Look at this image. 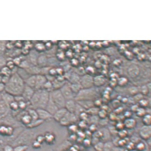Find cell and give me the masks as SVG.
Returning <instances> with one entry per match:
<instances>
[{
    "label": "cell",
    "instance_id": "6",
    "mask_svg": "<svg viewBox=\"0 0 151 151\" xmlns=\"http://www.w3.org/2000/svg\"><path fill=\"white\" fill-rule=\"evenodd\" d=\"M77 117L74 113H70L67 112L65 115L62 118L59 123L63 126H67L77 120Z\"/></svg>",
    "mask_w": 151,
    "mask_h": 151
},
{
    "label": "cell",
    "instance_id": "4",
    "mask_svg": "<svg viewBox=\"0 0 151 151\" xmlns=\"http://www.w3.org/2000/svg\"><path fill=\"white\" fill-rule=\"evenodd\" d=\"M50 95V92L44 89H42L39 101L38 102L37 108L45 109L47 104L49 101Z\"/></svg>",
    "mask_w": 151,
    "mask_h": 151
},
{
    "label": "cell",
    "instance_id": "32",
    "mask_svg": "<svg viewBox=\"0 0 151 151\" xmlns=\"http://www.w3.org/2000/svg\"><path fill=\"white\" fill-rule=\"evenodd\" d=\"M9 107L12 110L14 111H16L19 109V105L18 103L16 101H14L13 102H11L9 105Z\"/></svg>",
    "mask_w": 151,
    "mask_h": 151
},
{
    "label": "cell",
    "instance_id": "26",
    "mask_svg": "<svg viewBox=\"0 0 151 151\" xmlns=\"http://www.w3.org/2000/svg\"><path fill=\"white\" fill-rule=\"evenodd\" d=\"M8 106L4 101L0 100V115L4 114L7 112Z\"/></svg>",
    "mask_w": 151,
    "mask_h": 151
},
{
    "label": "cell",
    "instance_id": "1",
    "mask_svg": "<svg viewBox=\"0 0 151 151\" xmlns=\"http://www.w3.org/2000/svg\"><path fill=\"white\" fill-rule=\"evenodd\" d=\"M25 85L24 79L15 73L10 76L9 80L5 85V91L14 96L21 95Z\"/></svg>",
    "mask_w": 151,
    "mask_h": 151
},
{
    "label": "cell",
    "instance_id": "3",
    "mask_svg": "<svg viewBox=\"0 0 151 151\" xmlns=\"http://www.w3.org/2000/svg\"><path fill=\"white\" fill-rule=\"evenodd\" d=\"M95 92L91 89H81L75 95L74 99L76 101L92 100L95 97Z\"/></svg>",
    "mask_w": 151,
    "mask_h": 151
},
{
    "label": "cell",
    "instance_id": "22",
    "mask_svg": "<svg viewBox=\"0 0 151 151\" xmlns=\"http://www.w3.org/2000/svg\"><path fill=\"white\" fill-rule=\"evenodd\" d=\"M136 120L134 119L127 118L124 122V126L128 129H132L135 127Z\"/></svg>",
    "mask_w": 151,
    "mask_h": 151
},
{
    "label": "cell",
    "instance_id": "30",
    "mask_svg": "<svg viewBox=\"0 0 151 151\" xmlns=\"http://www.w3.org/2000/svg\"><path fill=\"white\" fill-rule=\"evenodd\" d=\"M99 110L97 107H95V106L93 108H90V109L87 110V113L89 114H91L92 116L96 115V114H98Z\"/></svg>",
    "mask_w": 151,
    "mask_h": 151
},
{
    "label": "cell",
    "instance_id": "25",
    "mask_svg": "<svg viewBox=\"0 0 151 151\" xmlns=\"http://www.w3.org/2000/svg\"><path fill=\"white\" fill-rule=\"evenodd\" d=\"M71 89L75 94V95L76 94L79 93V92L82 89V86L79 83H74L71 85Z\"/></svg>",
    "mask_w": 151,
    "mask_h": 151
},
{
    "label": "cell",
    "instance_id": "17",
    "mask_svg": "<svg viewBox=\"0 0 151 151\" xmlns=\"http://www.w3.org/2000/svg\"><path fill=\"white\" fill-rule=\"evenodd\" d=\"M1 96L2 100L4 101L8 105V107L11 102L15 101L14 95L7 93L6 91L5 93H3L1 94Z\"/></svg>",
    "mask_w": 151,
    "mask_h": 151
},
{
    "label": "cell",
    "instance_id": "14",
    "mask_svg": "<svg viewBox=\"0 0 151 151\" xmlns=\"http://www.w3.org/2000/svg\"><path fill=\"white\" fill-rule=\"evenodd\" d=\"M38 51L35 50L30 51L29 54L28 61L33 65H37V61L39 56Z\"/></svg>",
    "mask_w": 151,
    "mask_h": 151
},
{
    "label": "cell",
    "instance_id": "21",
    "mask_svg": "<svg viewBox=\"0 0 151 151\" xmlns=\"http://www.w3.org/2000/svg\"><path fill=\"white\" fill-rule=\"evenodd\" d=\"M13 129L11 127L1 126L0 127V134L2 135H11L13 134Z\"/></svg>",
    "mask_w": 151,
    "mask_h": 151
},
{
    "label": "cell",
    "instance_id": "42",
    "mask_svg": "<svg viewBox=\"0 0 151 151\" xmlns=\"http://www.w3.org/2000/svg\"><path fill=\"white\" fill-rule=\"evenodd\" d=\"M2 77H3V76H2V75H0V83H1V82H2Z\"/></svg>",
    "mask_w": 151,
    "mask_h": 151
},
{
    "label": "cell",
    "instance_id": "15",
    "mask_svg": "<svg viewBox=\"0 0 151 151\" xmlns=\"http://www.w3.org/2000/svg\"><path fill=\"white\" fill-rule=\"evenodd\" d=\"M67 112V110H66L65 108H59L55 113V114L53 115V118L55 121L59 122L62 118L65 115Z\"/></svg>",
    "mask_w": 151,
    "mask_h": 151
},
{
    "label": "cell",
    "instance_id": "39",
    "mask_svg": "<svg viewBox=\"0 0 151 151\" xmlns=\"http://www.w3.org/2000/svg\"><path fill=\"white\" fill-rule=\"evenodd\" d=\"M5 89V84L2 82L0 83V93H2Z\"/></svg>",
    "mask_w": 151,
    "mask_h": 151
},
{
    "label": "cell",
    "instance_id": "34",
    "mask_svg": "<svg viewBox=\"0 0 151 151\" xmlns=\"http://www.w3.org/2000/svg\"><path fill=\"white\" fill-rule=\"evenodd\" d=\"M18 103L19 109L23 110H25L26 108H27V102H26V101L23 100V101H21V102H18Z\"/></svg>",
    "mask_w": 151,
    "mask_h": 151
},
{
    "label": "cell",
    "instance_id": "10",
    "mask_svg": "<svg viewBox=\"0 0 151 151\" xmlns=\"http://www.w3.org/2000/svg\"><path fill=\"white\" fill-rule=\"evenodd\" d=\"M48 81L45 75L38 74L36 75V80L35 90H39L43 89L44 85Z\"/></svg>",
    "mask_w": 151,
    "mask_h": 151
},
{
    "label": "cell",
    "instance_id": "12",
    "mask_svg": "<svg viewBox=\"0 0 151 151\" xmlns=\"http://www.w3.org/2000/svg\"><path fill=\"white\" fill-rule=\"evenodd\" d=\"M80 85L82 87L85 88H88L91 86L93 83V79L91 76L88 75L84 76L80 79Z\"/></svg>",
    "mask_w": 151,
    "mask_h": 151
},
{
    "label": "cell",
    "instance_id": "37",
    "mask_svg": "<svg viewBox=\"0 0 151 151\" xmlns=\"http://www.w3.org/2000/svg\"><path fill=\"white\" fill-rule=\"evenodd\" d=\"M106 112L104 110H99L98 112V114L100 117H101V118H105L106 116Z\"/></svg>",
    "mask_w": 151,
    "mask_h": 151
},
{
    "label": "cell",
    "instance_id": "28",
    "mask_svg": "<svg viewBox=\"0 0 151 151\" xmlns=\"http://www.w3.org/2000/svg\"><path fill=\"white\" fill-rule=\"evenodd\" d=\"M43 122L44 121L42 120L38 119L37 120L32 121V122L29 124V125L26 126V127L29 128H34L41 125V124H42L43 123Z\"/></svg>",
    "mask_w": 151,
    "mask_h": 151
},
{
    "label": "cell",
    "instance_id": "20",
    "mask_svg": "<svg viewBox=\"0 0 151 151\" xmlns=\"http://www.w3.org/2000/svg\"><path fill=\"white\" fill-rule=\"evenodd\" d=\"M36 80V75H30L24 81L25 84L35 89Z\"/></svg>",
    "mask_w": 151,
    "mask_h": 151
},
{
    "label": "cell",
    "instance_id": "11",
    "mask_svg": "<svg viewBox=\"0 0 151 151\" xmlns=\"http://www.w3.org/2000/svg\"><path fill=\"white\" fill-rule=\"evenodd\" d=\"M58 109V108L57 107L54 102L53 101L52 97L50 95V98H49V101L47 104L45 109L49 113H50L52 115H53Z\"/></svg>",
    "mask_w": 151,
    "mask_h": 151
},
{
    "label": "cell",
    "instance_id": "35",
    "mask_svg": "<svg viewBox=\"0 0 151 151\" xmlns=\"http://www.w3.org/2000/svg\"><path fill=\"white\" fill-rule=\"evenodd\" d=\"M136 112H137V114L140 117L144 116L146 114V111L143 108H138Z\"/></svg>",
    "mask_w": 151,
    "mask_h": 151
},
{
    "label": "cell",
    "instance_id": "7",
    "mask_svg": "<svg viewBox=\"0 0 151 151\" xmlns=\"http://www.w3.org/2000/svg\"><path fill=\"white\" fill-rule=\"evenodd\" d=\"M35 91L34 88L25 84L21 95L25 101L29 102L33 95Z\"/></svg>",
    "mask_w": 151,
    "mask_h": 151
},
{
    "label": "cell",
    "instance_id": "41",
    "mask_svg": "<svg viewBox=\"0 0 151 151\" xmlns=\"http://www.w3.org/2000/svg\"><path fill=\"white\" fill-rule=\"evenodd\" d=\"M111 151H123V149L119 148H113L112 149Z\"/></svg>",
    "mask_w": 151,
    "mask_h": 151
},
{
    "label": "cell",
    "instance_id": "5",
    "mask_svg": "<svg viewBox=\"0 0 151 151\" xmlns=\"http://www.w3.org/2000/svg\"><path fill=\"white\" fill-rule=\"evenodd\" d=\"M60 90L66 100L74 99L75 95L71 88V85L65 83L61 87Z\"/></svg>",
    "mask_w": 151,
    "mask_h": 151
},
{
    "label": "cell",
    "instance_id": "33",
    "mask_svg": "<svg viewBox=\"0 0 151 151\" xmlns=\"http://www.w3.org/2000/svg\"><path fill=\"white\" fill-rule=\"evenodd\" d=\"M53 88V85H52V82L50 81H47L46 83L45 84L44 86L43 89H44L45 90H47L49 92H51L52 91H51V88Z\"/></svg>",
    "mask_w": 151,
    "mask_h": 151
},
{
    "label": "cell",
    "instance_id": "38",
    "mask_svg": "<svg viewBox=\"0 0 151 151\" xmlns=\"http://www.w3.org/2000/svg\"><path fill=\"white\" fill-rule=\"evenodd\" d=\"M10 77V76H3V77H2V83H3L5 85L6 84L9 80Z\"/></svg>",
    "mask_w": 151,
    "mask_h": 151
},
{
    "label": "cell",
    "instance_id": "8",
    "mask_svg": "<svg viewBox=\"0 0 151 151\" xmlns=\"http://www.w3.org/2000/svg\"><path fill=\"white\" fill-rule=\"evenodd\" d=\"M36 110L38 113V119L43 121L50 120L53 118V115H52L45 109L37 108Z\"/></svg>",
    "mask_w": 151,
    "mask_h": 151
},
{
    "label": "cell",
    "instance_id": "9",
    "mask_svg": "<svg viewBox=\"0 0 151 151\" xmlns=\"http://www.w3.org/2000/svg\"><path fill=\"white\" fill-rule=\"evenodd\" d=\"M42 89L35 90L34 94H33V95L32 98H31V99L29 102L30 103L31 106L33 107L32 108H33L35 109L37 108L38 102L39 101Z\"/></svg>",
    "mask_w": 151,
    "mask_h": 151
},
{
    "label": "cell",
    "instance_id": "40",
    "mask_svg": "<svg viewBox=\"0 0 151 151\" xmlns=\"http://www.w3.org/2000/svg\"><path fill=\"white\" fill-rule=\"evenodd\" d=\"M4 151H14V149L11 146H7L4 148Z\"/></svg>",
    "mask_w": 151,
    "mask_h": 151
},
{
    "label": "cell",
    "instance_id": "36",
    "mask_svg": "<svg viewBox=\"0 0 151 151\" xmlns=\"http://www.w3.org/2000/svg\"><path fill=\"white\" fill-rule=\"evenodd\" d=\"M27 146H18L14 148V151H25L27 149Z\"/></svg>",
    "mask_w": 151,
    "mask_h": 151
},
{
    "label": "cell",
    "instance_id": "29",
    "mask_svg": "<svg viewBox=\"0 0 151 151\" xmlns=\"http://www.w3.org/2000/svg\"><path fill=\"white\" fill-rule=\"evenodd\" d=\"M143 122L144 125L150 126L151 124V116L150 114H145L143 117Z\"/></svg>",
    "mask_w": 151,
    "mask_h": 151
},
{
    "label": "cell",
    "instance_id": "16",
    "mask_svg": "<svg viewBox=\"0 0 151 151\" xmlns=\"http://www.w3.org/2000/svg\"><path fill=\"white\" fill-rule=\"evenodd\" d=\"M76 105V101H75L74 99L66 100L64 108H65L69 112L74 113L75 112Z\"/></svg>",
    "mask_w": 151,
    "mask_h": 151
},
{
    "label": "cell",
    "instance_id": "24",
    "mask_svg": "<svg viewBox=\"0 0 151 151\" xmlns=\"http://www.w3.org/2000/svg\"><path fill=\"white\" fill-rule=\"evenodd\" d=\"M27 112L31 117L33 121L38 119V113H37L36 109L32 108H30L28 109Z\"/></svg>",
    "mask_w": 151,
    "mask_h": 151
},
{
    "label": "cell",
    "instance_id": "13",
    "mask_svg": "<svg viewBox=\"0 0 151 151\" xmlns=\"http://www.w3.org/2000/svg\"><path fill=\"white\" fill-rule=\"evenodd\" d=\"M151 125H144L140 128L139 134L143 139H148L151 136Z\"/></svg>",
    "mask_w": 151,
    "mask_h": 151
},
{
    "label": "cell",
    "instance_id": "19",
    "mask_svg": "<svg viewBox=\"0 0 151 151\" xmlns=\"http://www.w3.org/2000/svg\"><path fill=\"white\" fill-rule=\"evenodd\" d=\"M78 104L85 109L88 110L90 108L94 107V103L91 100H83V101H76Z\"/></svg>",
    "mask_w": 151,
    "mask_h": 151
},
{
    "label": "cell",
    "instance_id": "31",
    "mask_svg": "<svg viewBox=\"0 0 151 151\" xmlns=\"http://www.w3.org/2000/svg\"><path fill=\"white\" fill-rule=\"evenodd\" d=\"M1 73L4 76H10L11 73V69L8 67H4L1 69Z\"/></svg>",
    "mask_w": 151,
    "mask_h": 151
},
{
    "label": "cell",
    "instance_id": "18",
    "mask_svg": "<svg viewBox=\"0 0 151 151\" xmlns=\"http://www.w3.org/2000/svg\"><path fill=\"white\" fill-rule=\"evenodd\" d=\"M48 58L45 55H39L37 60V65L40 67H46L48 64Z\"/></svg>",
    "mask_w": 151,
    "mask_h": 151
},
{
    "label": "cell",
    "instance_id": "2",
    "mask_svg": "<svg viewBox=\"0 0 151 151\" xmlns=\"http://www.w3.org/2000/svg\"><path fill=\"white\" fill-rule=\"evenodd\" d=\"M51 96L55 104L59 108H64L66 100L60 89H55L50 92Z\"/></svg>",
    "mask_w": 151,
    "mask_h": 151
},
{
    "label": "cell",
    "instance_id": "27",
    "mask_svg": "<svg viewBox=\"0 0 151 151\" xmlns=\"http://www.w3.org/2000/svg\"><path fill=\"white\" fill-rule=\"evenodd\" d=\"M139 73V69L136 66H133L129 69V74L130 76L134 77L137 76Z\"/></svg>",
    "mask_w": 151,
    "mask_h": 151
},
{
    "label": "cell",
    "instance_id": "23",
    "mask_svg": "<svg viewBox=\"0 0 151 151\" xmlns=\"http://www.w3.org/2000/svg\"><path fill=\"white\" fill-rule=\"evenodd\" d=\"M21 120L22 123L25 125H26V127L29 125V124L32 122V121H33L31 117L29 115V114H28L27 112L26 114H24L22 116L21 118Z\"/></svg>",
    "mask_w": 151,
    "mask_h": 151
}]
</instances>
